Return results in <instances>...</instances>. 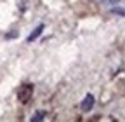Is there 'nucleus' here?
Wrapping results in <instances>:
<instances>
[{
  "instance_id": "nucleus-6",
  "label": "nucleus",
  "mask_w": 125,
  "mask_h": 122,
  "mask_svg": "<svg viewBox=\"0 0 125 122\" xmlns=\"http://www.w3.org/2000/svg\"><path fill=\"white\" fill-rule=\"evenodd\" d=\"M99 2H103V4H115V2H118V0H99Z\"/></svg>"
},
{
  "instance_id": "nucleus-2",
  "label": "nucleus",
  "mask_w": 125,
  "mask_h": 122,
  "mask_svg": "<svg viewBox=\"0 0 125 122\" xmlns=\"http://www.w3.org/2000/svg\"><path fill=\"white\" fill-rule=\"evenodd\" d=\"M92 106H94V96H92V94H87V96L83 98L82 105H80V108H82V112H90Z\"/></svg>"
},
{
  "instance_id": "nucleus-5",
  "label": "nucleus",
  "mask_w": 125,
  "mask_h": 122,
  "mask_svg": "<svg viewBox=\"0 0 125 122\" xmlns=\"http://www.w3.org/2000/svg\"><path fill=\"white\" fill-rule=\"evenodd\" d=\"M111 14H116V16H123V18H125V9H120V7H113V9H111Z\"/></svg>"
},
{
  "instance_id": "nucleus-4",
  "label": "nucleus",
  "mask_w": 125,
  "mask_h": 122,
  "mask_svg": "<svg viewBox=\"0 0 125 122\" xmlns=\"http://www.w3.org/2000/svg\"><path fill=\"white\" fill-rule=\"evenodd\" d=\"M45 115H47V112H43V110H38L33 117H31V122H38V120H43L45 119Z\"/></svg>"
},
{
  "instance_id": "nucleus-1",
  "label": "nucleus",
  "mask_w": 125,
  "mask_h": 122,
  "mask_svg": "<svg viewBox=\"0 0 125 122\" xmlns=\"http://www.w3.org/2000/svg\"><path fill=\"white\" fill-rule=\"evenodd\" d=\"M33 91H35L33 84H23V85L19 87V91H18V99H19V103H23V105L30 103L31 98H33Z\"/></svg>"
},
{
  "instance_id": "nucleus-3",
  "label": "nucleus",
  "mask_w": 125,
  "mask_h": 122,
  "mask_svg": "<svg viewBox=\"0 0 125 122\" xmlns=\"http://www.w3.org/2000/svg\"><path fill=\"white\" fill-rule=\"evenodd\" d=\"M42 32H43V24H38V26L35 28V32L28 37V42H33V40H37V38L40 37V33H42Z\"/></svg>"
}]
</instances>
